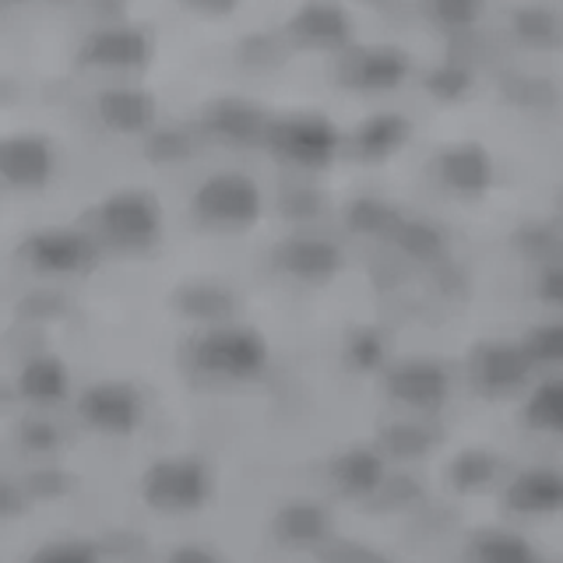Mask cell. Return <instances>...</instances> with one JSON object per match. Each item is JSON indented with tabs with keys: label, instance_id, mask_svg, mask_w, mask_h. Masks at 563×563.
Returning <instances> with one entry per match:
<instances>
[{
	"label": "cell",
	"instance_id": "obj_1",
	"mask_svg": "<svg viewBox=\"0 0 563 563\" xmlns=\"http://www.w3.org/2000/svg\"><path fill=\"white\" fill-rule=\"evenodd\" d=\"M92 233L117 254H145L163 236V208L148 190H117L92 211Z\"/></svg>",
	"mask_w": 563,
	"mask_h": 563
},
{
	"label": "cell",
	"instance_id": "obj_2",
	"mask_svg": "<svg viewBox=\"0 0 563 563\" xmlns=\"http://www.w3.org/2000/svg\"><path fill=\"white\" fill-rule=\"evenodd\" d=\"M187 360L201 377L240 384V380L257 377L264 369V363H268V345H264V339L251 328L225 324V328H211L198 334V339L190 342Z\"/></svg>",
	"mask_w": 563,
	"mask_h": 563
},
{
	"label": "cell",
	"instance_id": "obj_3",
	"mask_svg": "<svg viewBox=\"0 0 563 563\" xmlns=\"http://www.w3.org/2000/svg\"><path fill=\"white\" fill-rule=\"evenodd\" d=\"M194 222L208 233H243L251 229L261 216V194L257 187L240 173H216L194 190Z\"/></svg>",
	"mask_w": 563,
	"mask_h": 563
},
{
	"label": "cell",
	"instance_id": "obj_4",
	"mask_svg": "<svg viewBox=\"0 0 563 563\" xmlns=\"http://www.w3.org/2000/svg\"><path fill=\"white\" fill-rule=\"evenodd\" d=\"M211 493V472L205 462L194 457H166L148 468L145 475V500L169 515H184V510H198L208 504Z\"/></svg>",
	"mask_w": 563,
	"mask_h": 563
},
{
	"label": "cell",
	"instance_id": "obj_5",
	"mask_svg": "<svg viewBox=\"0 0 563 563\" xmlns=\"http://www.w3.org/2000/svg\"><path fill=\"white\" fill-rule=\"evenodd\" d=\"M57 169V152L40 134H11L0 137V180L18 190H35L49 184Z\"/></svg>",
	"mask_w": 563,
	"mask_h": 563
},
{
	"label": "cell",
	"instance_id": "obj_6",
	"mask_svg": "<svg viewBox=\"0 0 563 563\" xmlns=\"http://www.w3.org/2000/svg\"><path fill=\"white\" fill-rule=\"evenodd\" d=\"M152 60V43L141 29L113 25L92 32L81 46V64L99 70H134Z\"/></svg>",
	"mask_w": 563,
	"mask_h": 563
},
{
	"label": "cell",
	"instance_id": "obj_7",
	"mask_svg": "<svg viewBox=\"0 0 563 563\" xmlns=\"http://www.w3.org/2000/svg\"><path fill=\"white\" fill-rule=\"evenodd\" d=\"M507 510L518 518H553L563 515V472L532 465L515 475L504 497Z\"/></svg>",
	"mask_w": 563,
	"mask_h": 563
},
{
	"label": "cell",
	"instance_id": "obj_8",
	"mask_svg": "<svg viewBox=\"0 0 563 563\" xmlns=\"http://www.w3.org/2000/svg\"><path fill=\"white\" fill-rule=\"evenodd\" d=\"M29 257L49 272H78L96 257V240L75 229H43L29 240Z\"/></svg>",
	"mask_w": 563,
	"mask_h": 563
},
{
	"label": "cell",
	"instance_id": "obj_9",
	"mask_svg": "<svg viewBox=\"0 0 563 563\" xmlns=\"http://www.w3.org/2000/svg\"><path fill=\"white\" fill-rule=\"evenodd\" d=\"M528 374V356L525 349H507V345H489L483 356H475V387L483 395H510L518 391Z\"/></svg>",
	"mask_w": 563,
	"mask_h": 563
},
{
	"label": "cell",
	"instance_id": "obj_10",
	"mask_svg": "<svg viewBox=\"0 0 563 563\" xmlns=\"http://www.w3.org/2000/svg\"><path fill=\"white\" fill-rule=\"evenodd\" d=\"M525 427L542 437L563 440V369L539 380L525 398Z\"/></svg>",
	"mask_w": 563,
	"mask_h": 563
},
{
	"label": "cell",
	"instance_id": "obj_11",
	"mask_svg": "<svg viewBox=\"0 0 563 563\" xmlns=\"http://www.w3.org/2000/svg\"><path fill=\"white\" fill-rule=\"evenodd\" d=\"M99 113L102 120L110 123L117 131H145L152 123V113L155 106L148 99V92H141V88H110V92L102 96L99 102Z\"/></svg>",
	"mask_w": 563,
	"mask_h": 563
},
{
	"label": "cell",
	"instance_id": "obj_12",
	"mask_svg": "<svg viewBox=\"0 0 563 563\" xmlns=\"http://www.w3.org/2000/svg\"><path fill=\"white\" fill-rule=\"evenodd\" d=\"M472 563H539V556L515 532H483L472 542Z\"/></svg>",
	"mask_w": 563,
	"mask_h": 563
},
{
	"label": "cell",
	"instance_id": "obj_13",
	"mask_svg": "<svg viewBox=\"0 0 563 563\" xmlns=\"http://www.w3.org/2000/svg\"><path fill=\"white\" fill-rule=\"evenodd\" d=\"M187 8H194V11H225L233 0H184Z\"/></svg>",
	"mask_w": 563,
	"mask_h": 563
}]
</instances>
